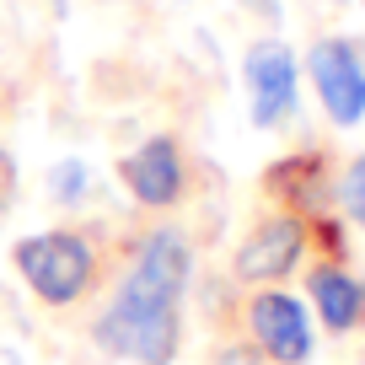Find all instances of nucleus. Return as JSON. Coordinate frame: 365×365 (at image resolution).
I'll list each match as a JSON object with an SVG mask.
<instances>
[{"mask_svg":"<svg viewBox=\"0 0 365 365\" xmlns=\"http://www.w3.org/2000/svg\"><path fill=\"white\" fill-rule=\"evenodd\" d=\"M76 188H81V167L65 161V167H59V199H76Z\"/></svg>","mask_w":365,"mask_h":365,"instance_id":"11","label":"nucleus"},{"mask_svg":"<svg viewBox=\"0 0 365 365\" xmlns=\"http://www.w3.org/2000/svg\"><path fill=\"white\" fill-rule=\"evenodd\" d=\"M312 296H317V312L333 333H349L365 322V285L354 274H344L339 263L328 269H312Z\"/></svg>","mask_w":365,"mask_h":365,"instance_id":"9","label":"nucleus"},{"mask_svg":"<svg viewBox=\"0 0 365 365\" xmlns=\"http://www.w3.org/2000/svg\"><path fill=\"white\" fill-rule=\"evenodd\" d=\"M247 328H252V339L263 344L269 360H279V365L312 360V322H307V312H301V301L285 296V290L252 296L247 301Z\"/></svg>","mask_w":365,"mask_h":365,"instance_id":"4","label":"nucleus"},{"mask_svg":"<svg viewBox=\"0 0 365 365\" xmlns=\"http://www.w3.org/2000/svg\"><path fill=\"white\" fill-rule=\"evenodd\" d=\"M307 65H312L317 97H322V108H328L333 124H344V129L360 124L365 118V65L349 48V38H322Z\"/></svg>","mask_w":365,"mask_h":365,"instance_id":"3","label":"nucleus"},{"mask_svg":"<svg viewBox=\"0 0 365 365\" xmlns=\"http://www.w3.org/2000/svg\"><path fill=\"white\" fill-rule=\"evenodd\" d=\"M118 178H124V188L140 205L167 210V205H178V194H182V150L172 145L167 135H156V140H145L135 156H124Z\"/></svg>","mask_w":365,"mask_h":365,"instance_id":"7","label":"nucleus"},{"mask_svg":"<svg viewBox=\"0 0 365 365\" xmlns=\"http://www.w3.org/2000/svg\"><path fill=\"white\" fill-rule=\"evenodd\" d=\"M16 269H22V279L38 290V301L70 307V301L86 296L97 263H91V247L76 231H43V237L16 242Z\"/></svg>","mask_w":365,"mask_h":365,"instance_id":"2","label":"nucleus"},{"mask_svg":"<svg viewBox=\"0 0 365 365\" xmlns=\"http://www.w3.org/2000/svg\"><path fill=\"white\" fill-rule=\"evenodd\" d=\"M301 252H307V220L274 215V220H263V226H252L247 242L237 247V279H247V285L285 279L301 263Z\"/></svg>","mask_w":365,"mask_h":365,"instance_id":"5","label":"nucleus"},{"mask_svg":"<svg viewBox=\"0 0 365 365\" xmlns=\"http://www.w3.org/2000/svg\"><path fill=\"white\" fill-rule=\"evenodd\" d=\"M263 188H269L274 205H285L290 215H322L328 205V156L322 150H301V156H285L263 172Z\"/></svg>","mask_w":365,"mask_h":365,"instance_id":"8","label":"nucleus"},{"mask_svg":"<svg viewBox=\"0 0 365 365\" xmlns=\"http://www.w3.org/2000/svg\"><path fill=\"white\" fill-rule=\"evenodd\" d=\"M188 285V242L178 231H150L135 252V269L118 285L113 307L97 322L103 349L140 365H172L178 354V296Z\"/></svg>","mask_w":365,"mask_h":365,"instance_id":"1","label":"nucleus"},{"mask_svg":"<svg viewBox=\"0 0 365 365\" xmlns=\"http://www.w3.org/2000/svg\"><path fill=\"white\" fill-rule=\"evenodd\" d=\"M247 97H252V124L279 129L296 113V54L285 43H258L247 54Z\"/></svg>","mask_w":365,"mask_h":365,"instance_id":"6","label":"nucleus"},{"mask_svg":"<svg viewBox=\"0 0 365 365\" xmlns=\"http://www.w3.org/2000/svg\"><path fill=\"white\" fill-rule=\"evenodd\" d=\"M344 210H349V220H360L365 226V156L349 167V178H344Z\"/></svg>","mask_w":365,"mask_h":365,"instance_id":"10","label":"nucleus"}]
</instances>
